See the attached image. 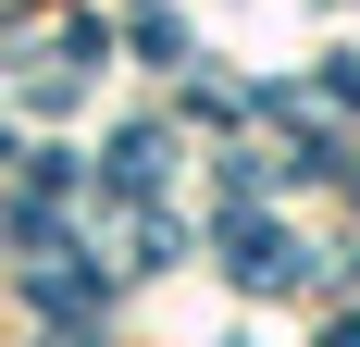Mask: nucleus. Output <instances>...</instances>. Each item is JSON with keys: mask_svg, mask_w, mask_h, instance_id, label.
<instances>
[{"mask_svg": "<svg viewBox=\"0 0 360 347\" xmlns=\"http://www.w3.org/2000/svg\"><path fill=\"white\" fill-rule=\"evenodd\" d=\"M224 248H236V285H298L311 273V248L274 236V223H224Z\"/></svg>", "mask_w": 360, "mask_h": 347, "instance_id": "obj_1", "label": "nucleus"}, {"mask_svg": "<svg viewBox=\"0 0 360 347\" xmlns=\"http://www.w3.org/2000/svg\"><path fill=\"white\" fill-rule=\"evenodd\" d=\"M162 174H174V137H162V124H124V137H112V199H149Z\"/></svg>", "mask_w": 360, "mask_h": 347, "instance_id": "obj_2", "label": "nucleus"}]
</instances>
